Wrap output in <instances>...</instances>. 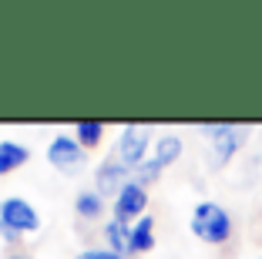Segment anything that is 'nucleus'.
Here are the masks:
<instances>
[{
	"instance_id": "obj_1",
	"label": "nucleus",
	"mask_w": 262,
	"mask_h": 259,
	"mask_svg": "<svg viewBox=\"0 0 262 259\" xmlns=\"http://www.w3.org/2000/svg\"><path fill=\"white\" fill-rule=\"evenodd\" d=\"M188 229L192 236L205 246H225L232 236H235V222H232V212L222 206V202H199L192 209V219H188Z\"/></svg>"
},
{
	"instance_id": "obj_2",
	"label": "nucleus",
	"mask_w": 262,
	"mask_h": 259,
	"mask_svg": "<svg viewBox=\"0 0 262 259\" xmlns=\"http://www.w3.org/2000/svg\"><path fill=\"white\" fill-rule=\"evenodd\" d=\"M199 131L208 142L212 168H225L249 142V128L246 125H232V122H208V125H199Z\"/></svg>"
},
{
	"instance_id": "obj_3",
	"label": "nucleus",
	"mask_w": 262,
	"mask_h": 259,
	"mask_svg": "<svg viewBox=\"0 0 262 259\" xmlns=\"http://www.w3.org/2000/svg\"><path fill=\"white\" fill-rule=\"evenodd\" d=\"M151 145H155V138L148 125H121L118 142H115V158L135 172L145 158H151Z\"/></svg>"
},
{
	"instance_id": "obj_4",
	"label": "nucleus",
	"mask_w": 262,
	"mask_h": 259,
	"mask_svg": "<svg viewBox=\"0 0 262 259\" xmlns=\"http://www.w3.org/2000/svg\"><path fill=\"white\" fill-rule=\"evenodd\" d=\"M0 226L10 229V232H17V236H31V232H37L40 229V212L27 202V198L20 195H7L4 202H0Z\"/></svg>"
},
{
	"instance_id": "obj_5",
	"label": "nucleus",
	"mask_w": 262,
	"mask_h": 259,
	"mask_svg": "<svg viewBox=\"0 0 262 259\" xmlns=\"http://www.w3.org/2000/svg\"><path fill=\"white\" fill-rule=\"evenodd\" d=\"M47 162H51V165L57 168V172H77V168L84 165V158H88V152L84 148H81V142H77L74 138V131H61V135H54L51 138V142H47Z\"/></svg>"
},
{
	"instance_id": "obj_6",
	"label": "nucleus",
	"mask_w": 262,
	"mask_h": 259,
	"mask_svg": "<svg viewBox=\"0 0 262 259\" xmlns=\"http://www.w3.org/2000/svg\"><path fill=\"white\" fill-rule=\"evenodd\" d=\"M128 182H131V168L121 165L115 155H108V158L94 168V192L104 195V198H111V202L118 198V192H121Z\"/></svg>"
},
{
	"instance_id": "obj_7",
	"label": "nucleus",
	"mask_w": 262,
	"mask_h": 259,
	"mask_svg": "<svg viewBox=\"0 0 262 259\" xmlns=\"http://www.w3.org/2000/svg\"><path fill=\"white\" fill-rule=\"evenodd\" d=\"M148 198H151V195H148V189L131 178V182L118 192V198H115V219L138 222L141 215H148Z\"/></svg>"
},
{
	"instance_id": "obj_8",
	"label": "nucleus",
	"mask_w": 262,
	"mask_h": 259,
	"mask_svg": "<svg viewBox=\"0 0 262 259\" xmlns=\"http://www.w3.org/2000/svg\"><path fill=\"white\" fill-rule=\"evenodd\" d=\"M31 162V148L17 138H0V175H14Z\"/></svg>"
},
{
	"instance_id": "obj_9",
	"label": "nucleus",
	"mask_w": 262,
	"mask_h": 259,
	"mask_svg": "<svg viewBox=\"0 0 262 259\" xmlns=\"http://www.w3.org/2000/svg\"><path fill=\"white\" fill-rule=\"evenodd\" d=\"M101 239H104V246H108V249L121 252L124 259L131 256V222L115 219V215H111V219L101 226Z\"/></svg>"
},
{
	"instance_id": "obj_10",
	"label": "nucleus",
	"mask_w": 262,
	"mask_h": 259,
	"mask_svg": "<svg viewBox=\"0 0 262 259\" xmlns=\"http://www.w3.org/2000/svg\"><path fill=\"white\" fill-rule=\"evenodd\" d=\"M182 152H185V142H182L178 131H165V135L155 138V145H151V158L162 168H171L178 158H182Z\"/></svg>"
},
{
	"instance_id": "obj_11",
	"label": "nucleus",
	"mask_w": 262,
	"mask_h": 259,
	"mask_svg": "<svg viewBox=\"0 0 262 259\" xmlns=\"http://www.w3.org/2000/svg\"><path fill=\"white\" fill-rule=\"evenodd\" d=\"M155 249V215H141L138 222H131V256Z\"/></svg>"
},
{
	"instance_id": "obj_12",
	"label": "nucleus",
	"mask_w": 262,
	"mask_h": 259,
	"mask_svg": "<svg viewBox=\"0 0 262 259\" xmlns=\"http://www.w3.org/2000/svg\"><path fill=\"white\" fill-rule=\"evenodd\" d=\"M104 202L108 198L104 195H98L94 189H84V192H77L74 195V212H77V219H101L104 215Z\"/></svg>"
},
{
	"instance_id": "obj_13",
	"label": "nucleus",
	"mask_w": 262,
	"mask_h": 259,
	"mask_svg": "<svg viewBox=\"0 0 262 259\" xmlns=\"http://www.w3.org/2000/svg\"><path fill=\"white\" fill-rule=\"evenodd\" d=\"M74 138L81 142L84 152H94L101 145V138H104V122H77L74 125Z\"/></svg>"
},
{
	"instance_id": "obj_14",
	"label": "nucleus",
	"mask_w": 262,
	"mask_h": 259,
	"mask_svg": "<svg viewBox=\"0 0 262 259\" xmlns=\"http://www.w3.org/2000/svg\"><path fill=\"white\" fill-rule=\"evenodd\" d=\"M162 172H165V168L158 165L155 158H145L138 168H135V172H131V178H135L138 185H145V189H148V185H155L158 178H162Z\"/></svg>"
},
{
	"instance_id": "obj_15",
	"label": "nucleus",
	"mask_w": 262,
	"mask_h": 259,
	"mask_svg": "<svg viewBox=\"0 0 262 259\" xmlns=\"http://www.w3.org/2000/svg\"><path fill=\"white\" fill-rule=\"evenodd\" d=\"M74 259H124L121 252L108 249V246H88V249H81Z\"/></svg>"
},
{
	"instance_id": "obj_16",
	"label": "nucleus",
	"mask_w": 262,
	"mask_h": 259,
	"mask_svg": "<svg viewBox=\"0 0 262 259\" xmlns=\"http://www.w3.org/2000/svg\"><path fill=\"white\" fill-rule=\"evenodd\" d=\"M4 259H27V256H20V252H10V256H4Z\"/></svg>"
}]
</instances>
